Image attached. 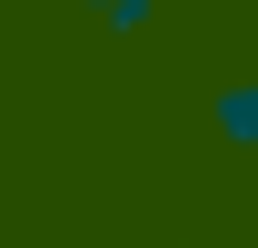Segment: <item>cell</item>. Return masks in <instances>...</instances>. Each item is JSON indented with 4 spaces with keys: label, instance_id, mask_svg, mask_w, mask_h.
I'll return each instance as SVG.
<instances>
[{
    "label": "cell",
    "instance_id": "obj_1",
    "mask_svg": "<svg viewBox=\"0 0 258 248\" xmlns=\"http://www.w3.org/2000/svg\"><path fill=\"white\" fill-rule=\"evenodd\" d=\"M209 129H219V149H228V159H258V80L209 90Z\"/></svg>",
    "mask_w": 258,
    "mask_h": 248
}]
</instances>
